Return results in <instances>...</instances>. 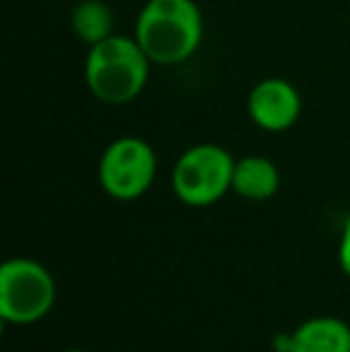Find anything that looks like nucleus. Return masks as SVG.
<instances>
[{"label":"nucleus","mask_w":350,"mask_h":352,"mask_svg":"<svg viewBox=\"0 0 350 352\" xmlns=\"http://www.w3.org/2000/svg\"><path fill=\"white\" fill-rule=\"evenodd\" d=\"M338 266L350 278V213L346 216V223H343L341 230V242H338Z\"/></svg>","instance_id":"10"},{"label":"nucleus","mask_w":350,"mask_h":352,"mask_svg":"<svg viewBox=\"0 0 350 352\" xmlns=\"http://www.w3.org/2000/svg\"><path fill=\"white\" fill-rule=\"evenodd\" d=\"M98 185L111 199L135 201L151 190L159 173V156L142 137H118L98 158Z\"/></svg>","instance_id":"5"},{"label":"nucleus","mask_w":350,"mask_h":352,"mask_svg":"<svg viewBox=\"0 0 350 352\" xmlns=\"http://www.w3.org/2000/svg\"><path fill=\"white\" fill-rule=\"evenodd\" d=\"M235 158L219 144H195L177 156L171 175L173 195L185 206L206 209L233 190Z\"/></svg>","instance_id":"4"},{"label":"nucleus","mask_w":350,"mask_h":352,"mask_svg":"<svg viewBox=\"0 0 350 352\" xmlns=\"http://www.w3.org/2000/svg\"><path fill=\"white\" fill-rule=\"evenodd\" d=\"M58 283L36 259L12 256L0 266V319L8 326H34L53 311Z\"/></svg>","instance_id":"3"},{"label":"nucleus","mask_w":350,"mask_h":352,"mask_svg":"<svg viewBox=\"0 0 350 352\" xmlns=\"http://www.w3.org/2000/svg\"><path fill=\"white\" fill-rule=\"evenodd\" d=\"M303 98L283 77L259 79L248 94V116L259 130L285 132L300 120Z\"/></svg>","instance_id":"6"},{"label":"nucleus","mask_w":350,"mask_h":352,"mask_svg":"<svg viewBox=\"0 0 350 352\" xmlns=\"http://www.w3.org/2000/svg\"><path fill=\"white\" fill-rule=\"evenodd\" d=\"M113 10L106 0H82L72 8L70 14V27L80 41L87 46L103 41V38L113 36Z\"/></svg>","instance_id":"9"},{"label":"nucleus","mask_w":350,"mask_h":352,"mask_svg":"<svg viewBox=\"0 0 350 352\" xmlns=\"http://www.w3.org/2000/svg\"><path fill=\"white\" fill-rule=\"evenodd\" d=\"M151 60L135 36L113 34L89 46L85 60L87 89L98 103L127 106L146 89Z\"/></svg>","instance_id":"2"},{"label":"nucleus","mask_w":350,"mask_h":352,"mask_svg":"<svg viewBox=\"0 0 350 352\" xmlns=\"http://www.w3.org/2000/svg\"><path fill=\"white\" fill-rule=\"evenodd\" d=\"M135 38L151 65H182L199 51L204 19L195 0H146L137 14Z\"/></svg>","instance_id":"1"},{"label":"nucleus","mask_w":350,"mask_h":352,"mask_svg":"<svg viewBox=\"0 0 350 352\" xmlns=\"http://www.w3.org/2000/svg\"><path fill=\"white\" fill-rule=\"evenodd\" d=\"M63 352H87V350H82V348H67V350H63Z\"/></svg>","instance_id":"12"},{"label":"nucleus","mask_w":350,"mask_h":352,"mask_svg":"<svg viewBox=\"0 0 350 352\" xmlns=\"http://www.w3.org/2000/svg\"><path fill=\"white\" fill-rule=\"evenodd\" d=\"M290 333V352H350V326L338 316H312Z\"/></svg>","instance_id":"8"},{"label":"nucleus","mask_w":350,"mask_h":352,"mask_svg":"<svg viewBox=\"0 0 350 352\" xmlns=\"http://www.w3.org/2000/svg\"><path fill=\"white\" fill-rule=\"evenodd\" d=\"M271 348L274 352H290L293 348V333H276L271 340Z\"/></svg>","instance_id":"11"},{"label":"nucleus","mask_w":350,"mask_h":352,"mask_svg":"<svg viewBox=\"0 0 350 352\" xmlns=\"http://www.w3.org/2000/svg\"><path fill=\"white\" fill-rule=\"evenodd\" d=\"M281 173L276 163L266 156L252 153V156L235 158L233 170V192L248 201H266L278 192Z\"/></svg>","instance_id":"7"}]
</instances>
